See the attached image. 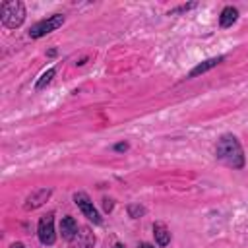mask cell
Returning a JSON list of instances; mask_svg holds the SVG:
<instances>
[{"label":"cell","mask_w":248,"mask_h":248,"mask_svg":"<svg viewBox=\"0 0 248 248\" xmlns=\"http://www.w3.org/2000/svg\"><path fill=\"white\" fill-rule=\"evenodd\" d=\"M70 242H72V248H93L95 236H93L89 227H79Z\"/></svg>","instance_id":"obj_6"},{"label":"cell","mask_w":248,"mask_h":248,"mask_svg":"<svg viewBox=\"0 0 248 248\" xmlns=\"http://www.w3.org/2000/svg\"><path fill=\"white\" fill-rule=\"evenodd\" d=\"M114 149H116V151H126L128 145H126V143H118V145H114Z\"/></svg>","instance_id":"obj_14"},{"label":"cell","mask_w":248,"mask_h":248,"mask_svg":"<svg viewBox=\"0 0 248 248\" xmlns=\"http://www.w3.org/2000/svg\"><path fill=\"white\" fill-rule=\"evenodd\" d=\"M2 23L10 29H16L23 23L25 19V8L19 0H10V2H4L2 4Z\"/></svg>","instance_id":"obj_2"},{"label":"cell","mask_w":248,"mask_h":248,"mask_svg":"<svg viewBox=\"0 0 248 248\" xmlns=\"http://www.w3.org/2000/svg\"><path fill=\"white\" fill-rule=\"evenodd\" d=\"M110 207H112V203H110V200H105V209H107V211H108V209H110Z\"/></svg>","instance_id":"obj_15"},{"label":"cell","mask_w":248,"mask_h":248,"mask_svg":"<svg viewBox=\"0 0 248 248\" xmlns=\"http://www.w3.org/2000/svg\"><path fill=\"white\" fill-rule=\"evenodd\" d=\"M236 17H238V12H236V8H232V6H227V8L221 12L219 23H221V27H231V25L236 21Z\"/></svg>","instance_id":"obj_10"},{"label":"cell","mask_w":248,"mask_h":248,"mask_svg":"<svg viewBox=\"0 0 248 248\" xmlns=\"http://www.w3.org/2000/svg\"><path fill=\"white\" fill-rule=\"evenodd\" d=\"M62 23H64V16H62V14H54V16H50V17H46V19L37 21V23L29 29V37L39 39V37H43V35H46V33H50V31H56Z\"/></svg>","instance_id":"obj_3"},{"label":"cell","mask_w":248,"mask_h":248,"mask_svg":"<svg viewBox=\"0 0 248 248\" xmlns=\"http://www.w3.org/2000/svg\"><path fill=\"white\" fill-rule=\"evenodd\" d=\"M37 234H39V240H41L43 244H46V246L54 244L56 234H54V215H52V213H46V215L41 217Z\"/></svg>","instance_id":"obj_4"},{"label":"cell","mask_w":248,"mask_h":248,"mask_svg":"<svg viewBox=\"0 0 248 248\" xmlns=\"http://www.w3.org/2000/svg\"><path fill=\"white\" fill-rule=\"evenodd\" d=\"M128 211H130V215H132V217H138V215H141V213H143V207H140V205H130V207H128Z\"/></svg>","instance_id":"obj_13"},{"label":"cell","mask_w":248,"mask_h":248,"mask_svg":"<svg viewBox=\"0 0 248 248\" xmlns=\"http://www.w3.org/2000/svg\"><path fill=\"white\" fill-rule=\"evenodd\" d=\"M74 202H76V205L81 209V213L89 219V221H93L95 225H101V215H99V211L93 207V202L87 198V194H83V192H78V194H74Z\"/></svg>","instance_id":"obj_5"},{"label":"cell","mask_w":248,"mask_h":248,"mask_svg":"<svg viewBox=\"0 0 248 248\" xmlns=\"http://www.w3.org/2000/svg\"><path fill=\"white\" fill-rule=\"evenodd\" d=\"M114 248H124V246L122 244H114Z\"/></svg>","instance_id":"obj_18"},{"label":"cell","mask_w":248,"mask_h":248,"mask_svg":"<svg viewBox=\"0 0 248 248\" xmlns=\"http://www.w3.org/2000/svg\"><path fill=\"white\" fill-rule=\"evenodd\" d=\"M141 248H153V246H151L149 242H143V244H141Z\"/></svg>","instance_id":"obj_17"},{"label":"cell","mask_w":248,"mask_h":248,"mask_svg":"<svg viewBox=\"0 0 248 248\" xmlns=\"http://www.w3.org/2000/svg\"><path fill=\"white\" fill-rule=\"evenodd\" d=\"M217 159H221L223 163H227L234 169H240L244 165L242 147H240V143L234 136L227 134L217 141Z\"/></svg>","instance_id":"obj_1"},{"label":"cell","mask_w":248,"mask_h":248,"mask_svg":"<svg viewBox=\"0 0 248 248\" xmlns=\"http://www.w3.org/2000/svg\"><path fill=\"white\" fill-rule=\"evenodd\" d=\"M54 74H56V70H54V68H50V70H46V72H45V74L41 76V79L37 81V85H35V87H37V89H43V87H45L46 83H50V79L54 78Z\"/></svg>","instance_id":"obj_12"},{"label":"cell","mask_w":248,"mask_h":248,"mask_svg":"<svg viewBox=\"0 0 248 248\" xmlns=\"http://www.w3.org/2000/svg\"><path fill=\"white\" fill-rule=\"evenodd\" d=\"M223 60V56H217V58H209V60H205V62H202V64H198L192 72H190V78H194V76H198V74H203V72H207L209 68H213V66H217L219 62Z\"/></svg>","instance_id":"obj_11"},{"label":"cell","mask_w":248,"mask_h":248,"mask_svg":"<svg viewBox=\"0 0 248 248\" xmlns=\"http://www.w3.org/2000/svg\"><path fill=\"white\" fill-rule=\"evenodd\" d=\"M153 234H155V240L159 242V246H167L169 240H170V232L163 223H155L153 225Z\"/></svg>","instance_id":"obj_9"},{"label":"cell","mask_w":248,"mask_h":248,"mask_svg":"<svg viewBox=\"0 0 248 248\" xmlns=\"http://www.w3.org/2000/svg\"><path fill=\"white\" fill-rule=\"evenodd\" d=\"M50 196V190L43 188V190H37L35 194H31L27 198V203H25V209H35L39 205H43V202H46V198Z\"/></svg>","instance_id":"obj_7"},{"label":"cell","mask_w":248,"mask_h":248,"mask_svg":"<svg viewBox=\"0 0 248 248\" xmlns=\"http://www.w3.org/2000/svg\"><path fill=\"white\" fill-rule=\"evenodd\" d=\"M78 229H79V227H78L76 219H74V217H70V215H68V217H64V219H62V223H60V232H62V236H64V238H68V240H72V238H74V234L78 232Z\"/></svg>","instance_id":"obj_8"},{"label":"cell","mask_w":248,"mask_h":248,"mask_svg":"<svg viewBox=\"0 0 248 248\" xmlns=\"http://www.w3.org/2000/svg\"><path fill=\"white\" fill-rule=\"evenodd\" d=\"M10 248H23V244H21V242H16V244H12Z\"/></svg>","instance_id":"obj_16"}]
</instances>
